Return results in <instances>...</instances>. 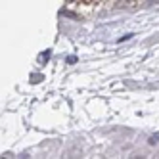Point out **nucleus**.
Here are the masks:
<instances>
[{"mask_svg":"<svg viewBox=\"0 0 159 159\" xmlns=\"http://www.w3.org/2000/svg\"><path fill=\"white\" fill-rule=\"evenodd\" d=\"M48 56H50V50L42 52V56H40V61H46V60H48Z\"/></svg>","mask_w":159,"mask_h":159,"instance_id":"nucleus-1","label":"nucleus"}]
</instances>
